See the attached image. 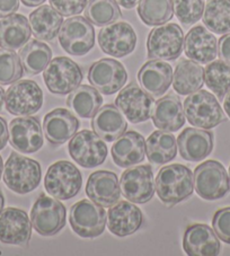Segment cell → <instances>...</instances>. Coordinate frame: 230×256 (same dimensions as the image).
Masks as SVG:
<instances>
[{"instance_id": "6da1fadb", "label": "cell", "mask_w": 230, "mask_h": 256, "mask_svg": "<svg viewBox=\"0 0 230 256\" xmlns=\"http://www.w3.org/2000/svg\"><path fill=\"white\" fill-rule=\"evenodd\" d=\"M194 190L193 173L188 167L180 164L165 166L158 172L156 191L160 200L168 206H174L186 200Z\"/></svg>"}, {"instance_id": "7a4b0ae2", "label": "cell", "mask_w": 230, "mask_h": 256, "mask_svg": "<svg viewBox=\"0 0 230 256\" xmlns=\"http://www.w3.org/2000/svg\"><path fill=\"white\" fill-rule=\"evenodd\" d=\"M41 178V165L36 160L15 152L10 154L4 167V182L8 188L17 194H28L38 186Z\"/></svg>"}, {"instance_id": "3957f363", "label": "cell", "mask_w": 230, "mask_h": 256, "mask_svg": "<svg viewBox=\"0 0 230 256\" xmlns=\"http://www.w3.org/2000/svg\"><path fill=\"white\" fill-rule=\"evenodd\" d=\"M184 113L190 124L200 129H212L224 121L222 108L214 95L198 90L184 100Z\"/></svg>"}, {"instance_id": "277c9868", "label": "cell", "mask_w": 230, "mask_h": 256, "mask_svg": "<svg viewBox=\"0 0 230 256\" xmlns=\"http://www.w3.org/2000/svg\"><path fill=\"white\" fill-rule=\"evenodd\" d=\"M82 178L72 162L60 160L48 167L44 178V186L51 196L69 200L80 192Z\"/></svg>"}, {"instance_id": "5b68a950", "label": "cell", "mask_w": 230, "mask_h": 256, "mask_svg": "<svg viewBox=\"0 0 230 256\" xmlns=\"http://www.w3.org/2000/svg\"><path fill=\"white\" fill-rule=\"evenodd\" d=\"M84 74L79 64L68 56L52 59L43 72L44 82L52 94L67 95L80 86Z\"/></svg>"}, {"instance_id": "8992f818", "label": "cell", "mask_w": 230, "mask_h": 256, "mask_svg": "<svg viewBox=\"0 0 230 256\" xmlns=\"http://www.w3.org/2000/svg\"><path fill=\"white\" fill-rule=\"evenodd\" d=\"M194 188L198 196L214 201L224 198L230 191L227 170L221 162L206 160L194 170Z\"/></svg>"}, {"instance_id": "52a82bcc", "label": "cell", "mask_w": 230, "mask_h": 256, "mask_svg": "<svg viewBox=\"0 0 230 256\" xmlns=\"http://www.w3.org/2000/svg\"><path fill=\"white\" fill-rule=\"evenodd\" d=\"M183 46V30L175 23L159 25L152 30L147 38V51L150 59L175 60L182 54Z\"/></svg>"}, {"instance_id": "ba28073f", "label": "cell", "mask_w": 230, "mask_h": 256, "mask_svg": "<svg viewBox=\"0 0 230 256\" xmlns=\"http://www.w3.org/2000/svg\"><path fill=\"white\" fill-rule=\"evenodd\" d=\"M58 35L61 48L72 56H85L94 48L95 30L86 17L74 16L68 18Z\"/></svg>"}, {"instance_id": "9c48e42d", "label": "cell", "mask_w": 230, "mask_h": 256, "mask_svg": "<svg viewBox=\"0 0 230 256\" xmlns=\"http://www.w3.org/2000/svg\"><path fill=\"white\" fill-rule=\"evenodd\" d=\"M69 155L84 168H95L108 157V146L95 132L82 130L74 134L68 144Z\"/></svg>"}, {"instance_id": "30bf717a", "label": "cell", "mask_w": 230, "mask_h": 256, "mask_svg": "<svg viewBox=\"0 0 230 256\" xmlns=\"http://www.w3.org/2000/svg\"><path fill=\"white\" fill-rule=\"evenodd\" d=\"M70 224L74 232L82 238H95L104 232L106 212L104 206L90 200L74 203L70 209Z\"/></svg>"}, {"instance_id": "8fae6325", "label": "cell", "mask_w": 230, "mask_h": 256, "mask_svg": "<svg viewBox=\"0 0 230 256\" xmlns=\"http://www.w3.org/2000/svg\"><path fill=\"white\" fill-rule=\"evenodd\" d=\"M66 206L56 198L38 196L30 210V222L40 235L53 236L66 224Z\"/></svg>"}, {"instance_id": "7c38bea8", "label": "cell", "mask_w": 230, "mask_h": 256, "mask_svg": "<svg viewBox=\"0 0 230 256\" xmlns=\"http://www.w3.org/2000/svg\"><path fill=\"white\" fill-rule=\"evenodd\" d=\"M5 104L12 116H33L42 108L43 92L34 80L16 82L8 88Z\"/></svg>"}, {"instance_id": "4fadbf2b", "label": "cell", "mask_w": 230, "mask_h": 256, "mask_svg": "<svg viewBox=\"0 0 230 256\" xmlns=\"http://www.w3.org/2000/svg\"><path fill=\"white\" fill-rule=\"evenodd\" d=\"M154 96L136 84L123 87L115 100V105L131 123L146 122L152 118L154 106Z\"/></svg>"}, {"instance_id": "5bb4252c", "label": "cell", "mask_w": 230, "mask_h": 256, "mask_svg": "<svg viewBox=\"0 0 230 256\" xmlns=\"http://www.w3.org/2000/svg\"><path fill=\"white\" fill-rule=\"evenodd\" d=\"M128 80L126 70L115 59L104 58L90 66L88 82L104 95H113L124 87Z\"/></svg>"}, {"instance_id": "9a60e30c", "label": "cell", "mask_w": 230, "mask_h": 256, "mask_svg": "<svg viewBox=\"0 0 230 256\" xmlns=\"http://www.w3.org/2000/svg\"><path fill=\"white\" fill-rule=\"evenodd\" d=\"M120 188L129 201L138 204L147 203L156 191L152 168L149 165H140L126 170L121 176Z\"/></svg>"}, {"instance_id": "2e32d148", "label": "cell", "mask_w": 230, "mask_h": 256, "mask_svg": "<svg viewBox=\"0 0 230 256\" xmlns=\"http://www.w3.org/2000/svg\"><path fill=\"white\" fill-rule=\"evenodd\" d=\"M98 44L104 54L123 58L134 51L136 34L129 23L118 22L106 25L100 30Z\"/></svg>"}, {"instance_id": "e0dca14e", "label": "cell", "mask_w": 230, "mask_h": 256, "mask_svg": "<svg viewBox=\"0 0 230 256\" xmlns=\"http://www.w3.org/2000/svg\"><path fill=\"white\" fill-rule=\"evenodd\" d=\"M10 141L12 148L23 154H34L43 147V131L38 118H16L10 123Z\"/></svg>"}, {"instance_id": "ac0fdd59", "label": "cell", "mask_w": 230, "mask_h": 256, "mask_svg": "<svg viewBox=\"0 0 230 256\" xmlns=\"http://www.w3.org/2000/svg\"><path fill=\"white\" fill-rule=\"evenodd\" d=\"M32 236V222L24 210L7 208L0 214V242L24 246Z\"/></svg>"}, {"instance_id": "d6986e66", "label": "cell", "mask_w": 230, "mask_h": 256, "mask_svg": "<svg viewBox=\"0 0 230 256\" xmlns=\"http://www.w3.org/2000/svg\"><path fill=\"white\" fill-rule=\"evenodd\" d=\"M86 194L92 202L110 208L121 198V188L118 176L113 172L97 170L87 180Z\"/></svg>"}, {"instance_id": "ffe728a7", "label": "cell", "mask_w": 230, "mask_h": 256, "mask_svg": "<svg viewBox=\"0 0 230 256\" xmlns=\"http://www.w3.org/2000/svg\"><path fill=\"white\" fill-rule=\"evenodd\" d=\"M80 122L66 108H56L48 112L43 122V130L46 140L53 146L67 142L77 134Z\"/></svg>"}, {"instance_id": "44dd1931", "label": "cell", "mask_w": 230, "mask_h": 256, "mask_svg": "<svg viewBox=\"0 0 230 256\" xmlns=\"http://www.w3.org/2000/svg\"><path fill=\"white\" fill-rule=\"evenodd\" d=\"M144 224V214L134 202L121 201L110 206L108 212V227L115 236L132 235Z\"/></svg>"}, {"instance_id": "7402d4cb", "label": "cell", "mask_w": 230, "mask_h": 256, "mask_svg": "<svg viewBox=\"0 0 230 256\" xmlns=\"http://www.w3.org/2000/svg\"><path fill=\"white\" fill-rule=\"evenodd\" d=\"M183 248L190 256H216L221 245L214 229L204 224H196L185 230Z\"/></svg>"}, {"instance_id": "603a6c76", "label": "cell", "mask_w": 230, "mask_h": 256, "mask_svg": "<svg viewBox=\"0 0 230 256\" xmlns=\"http://www.w3.org/2000/svg\"><path fill=\"white\" fill-rule=\"evenodd\" d=\"M184 52L198 64H210L218 56V42L206 28L198 25L188 30L184 40Z\"/></svg>"}, {"instance_id": "cb8c5ba5", "label": "cell", "mask_w": 230, "mask_h": 256, "mask_svg": "<svg viewBox=\"0 0 230 256\" xmlns=\"http://www.w3.org/2000/svg\"><path fill=\"white\" fill-rule=\"evenodd\" d=\"M178 144L183 160L201 162L214 150V134L196 128H186L178 136Z\"/></svg>"}, {"instance_id": "d4e9b609", "label": "cell", "mask_w": 230, "mask_h": 256, "mask_svg": "<svg viewBox=\"0 0 230 256\" xmlns=\"http://www.w3.org/2000/svg\"><path fill=\"white\" fill-rule=\"evenodd\" d=\"M138 80L142 90L154 97H160L172 82V68L160 60L147 61L138 72Z\"/></svg>"}, {"instance_id": "484cf974", "label": "cell", "mask_w": 230, "mask_h": 256, "mask_svg": "<svg viewBox=\"0 0 230 256\" xmlns=\"http://www.w3.org/2000/svg\"><path fill=\"white\" fill-rule=\"evenodd\" d=\"M115 164L123 168L140 164L146 156L144 138L136 131L124 132L110 149Z\"/></svg>"}, {"instance_id": "4316f807", "label": "cell", "mask_w": 230, "mask_h": 256, "mask_svg": "<svg viewBox=\"0 0 230 256\" xmlns=\"http://www.w3.org/2000/svg\"><path fill=\"white\" fill-rule=\"evenodd\" d=\"M152 118L159 130L178 131L185 124V113L180 98L172 95L162 97L154 103Z\"/></svg>"}, {"instance_id": "83f0119b", "label": "cell", "mask_w": 230, "mask_h": 256, "mask_svg": "<svg viewBox=\"0 0 230 256\" xmlns=\"http://www.w3.org/2000/svg\"><path fill=\"white\" fill-rule=\"evenodd\" d=\"M90 126L95 134L108 142L120 138L128 128L124 116L113 104L100 108L92 116Z\"/></svg>"}, {"instance_id": "f1b7e54d", "label": "cell", "mask_w": 230, "mask_h": 256, "mask_svg": "<svg viewBox=\"0 0 230 256\" xmlns=\"http://www.w3.org/2000/svg\"><path fill=\"white\" fill-rule=\"evenodd\" d=\"M32 28L24 15L12 14L0 20V48L17 50L30 41Z\"/></svg>"}, {"instance_id": "f546056e", "label": "cell", "mask_w": 230, "mask_h": 256, "mask_svg": "<svg viewBox=\"0 0 230 256\" xmlns=\"http://www.w3.org/2000/svg\"><path fill=\"white\" fill-rule=\"evenodd\" d=\"M204 84V69L196 61L182 59L172 74V88L180 95H190L201 90Z\"/></svg>"}, {"instance_id": "4dcf8cb0", "label": "cell", "mask_w": 230, "mask_h": 256, "mask_svg": "<svg viewBox=\"0 0 230 256\" xmlns=\"http://www.w3.org/2000/svg\"><path fill=\"white\" fill-rule=\"evenodd\" d=\"M62 24V15L48 5L38 7L30 15V25L34 36L42 41H52L59 34Z\"/></svg>"}, {"instance_id": "1f68e13d", "label": "cell", "mask_w": 230, "mask_h": 256, "mask_svg": "<svg viewBox=\"0 0 230 256\" xmlns=\"http://www.w3.org/2000/svg\"><path fill=\"white\" fill-rule=\"evenodd\" d=\"M146 154L152 164L164 165L178 155V142L172 134L154 131L146 141Z\"/></svg>"}, {"instance_id": "d6a6232c", "label": "cell", "mask_w": 230, "mask_h": 256, "mask_svg": "<svg viewBox=\"0 0 230 256\" xmlns=\"http://www.w3.org/2000/svg\"><path fill=\"white\" fill-rule=\"evenodd\" d=\"M103 104V97L96 88L80 85L70 92L67 105L70 110L84 118H92Z\"/></svg>"}, {"instance_id": "836d02e7", "label": "cell", "mask_w": 230, "mask_h": 256, "mask_svg": "<svg viewBox=\"0 0 230 256\" xmlns=\"http://www.w3.org/2000/svg\"><path fill=\"white\" fill-rule=\"evenodd\" d=\"M20 58L26 74L34 76L46 70L51 61L52 51L48 44L38 40H30L20 48Z\"/></svg>"}, {"instance_id": "e575fe53", "label": "cell", "mask_w": 230, "mask_h": 256, "mask_svg": "<svg viewBox=\"0 0 230 256\" xmlns=\"http://www.w3.org/2000/svg\"><path fill=\"white\" fill-rule=\"evenodd\" d=\"M206 28L216 34L230 32V0H209L203 12Z\"/></svg>"}, {"instance_id": "d590c367", "label": "cell", "mask_w": 230, "mask_h": 256, "mask_svg": "<svg viewBox=\"0 0 230 256\" xmlns=\"http://www.w3.org/2000/svg\"><path fill=\"white\" fill-rule=\"evenodd\" d=\"M138 14L148 26L166 24L174 16L172 0H140Z\"/></svg>"}, {"instance_id": "8d00e7d4", "label": "cell", "mask_w": 230, "mask_h": 256, "mask_svg": "<svg viewBox=\"0 0 230 256\" xmlns=\"http://www.w3.org/2000/svg\"><path fill=\"white\" fill-rule=\"evenodd\" d=\"M85 17L92 24L106 26L122 17V12L115 0H88Z\"/></svg>"}, {"instance_id": "74e56055", "label": "cell", "mask_w": 230, "mask_h": 256, "mask_svg": "<svg viewBox=\"0 0 230 256\" xmlns=\"http://www.w3.org/2000/svg\"><path fill=\"white\" fill-rule=\"evenodd\" d=\"M204 82L219 100L230 90V64L222 60L211 61L204 69Z\"/></svg>"}, {"instance_id": "f35d334b", "label": "cell", "mask_w": 230, "mask_h": 256, "mask_svg": "<svg viewBox=\"0 0 230 256\" xmlns=\"http://www.w3.org/2000/svg\"><path fill=\"white\" fill-rule=\"evenodd\" d=\"M24 68L14 50L0 48V85H12L23 77Z\"/></svg>"}, {"instance_id": "ab89813d", "label": "cell", "mask_w": 230, "mask_h": 256, "mask_svg": "<svg viewBox=\"0 0 230 256\" xmlns=\"http://www.w3.org/2000/svg\"><path fill=\"white\" fill-rule=\"evenodd\" d=\"M175 15L183 25H193L201 20L204 12L203 0H174Z\"/></svg>"}, {"instance_id": "60d3db41", "label": "cell", "mask_w": 230, "mask_h": 256, "mask_svg": "<svg viewBox=\"0 0 230 256\" xmlns=\"http://www.w3.org/2000/svg\"><path fill=\"white\" fill-rule=\"evenodd\" d=\"M212 227L221 240L230 244V206L216 211L212 219Z\"/></svg>"}, {"instance_id": "b9f144b4", "label": "cell", "mask_w": 230, "mask_h": 256, "mask_svg": "<svg viewBox=\"0 0 230 256\" xmlns=\"http://www.w3.org/2000/svg\"><path fill=\"white\" fill-rule=\"evenodd\" d=\"M52 8L62 16L79 15L85 10L88 0H48Z\"/></svg>"}, {"instance_id": "7bdbcfd3", "label": "cell", "mask_w": 230, "mask_h": 256, "mask_svg": "<svg viewBox=\"0 0 230 256\" xmlns=\"http://www.w3.org/2000/svg\"><path fill=\"white\" fill-rule=\"evenodd\" d=\"M218 56L221 60L230 64V33L220 38L218 43Z\"/></svg>"}, {"instance_id": "ee69618b", "label": "cell", "mask_w": 230, "mask_h": 256, "mask_svg": "<svg viewBox=\"0 0 230 256\" xmlns=\"http://www.w3.org/2000/svg\"><path fill=\"white\" fill-rule=\"evenodd\" d=\"M20 0H0V18H5L18 10Z\"/></svg>"}, {"instance_id": "f6af8a7d", "label": "cell", "mask_w": 230, "mask_h": 256, "mask_svg": "<svg viewBox=\"0 0 230 256\" xmlns=\"http://www.w3.org/2000/svg\"><path fill=\"white\" fill-rule=\"evenodd\" d=\"M10 139V131H8L7 122L4 118L0 116V150L6 147Z\"/></svg>"}, {"instance_id": "bcb514c9", "label": "cell", "mask_w": 230, "mask_h": 256, "mask_svg": "<svg viewBox=\"0 0 230 256\" xmlns=\"http://www.w3.org/2000/svg\"><path fill=\"white\" fill-rule=\"evenodd\" d=\"M115 2H116L118 5H121L122 7L126 8V10H131V8H134L138 5L140 0H115Z\"/></svg>"}, {"instance_id": "7dc6e473", "label": "cell", "mask_w": 230, "mask_h": 256, "mask_svg": "<svg viewBox=\"0 0 230 256\" xmlns=\"http://www.w3.org/2000/svg\"><path fill=\"white\" fill-rule=\"evenodd\" d=\"M20 2H23L26 7H36L41 6L42 4L46 2V0H20Z\"/></svg>"}, {"instance_id": "c3c4849f", "label": "cell", "mask_w": 230, "mask_h": 256, "mask_svg": "<svg viewBox=\"0 0 230 256\" xmlns=\"http://www.w3.org/2000/svg\"><path fill=\"white\" fill-rule=\"evenodd\" d=\"M224 110L227 116L230 118V90L228 92V94L224 96Z\"/></svg>"}, {"instance_id": "681fc988", "label": "cell", "mask_w": 230, "mask_h": 256, "mask_svg": "<svg viewBox=\"0 0 230 256\" xmlns=\"http://www.w3.org/2000/svg\"><path fill=\"white\" fill-rule=\"evenodd\" d=\"M5 98H6V92L5 90L0 86V112L2 111V108H4V104H5Z\"/></svg>"}, {"instance_id": "f907efd6", "label": "cell", "mask_w": 230, "mask_h": 256, "mask_svg": "<svg viewBox=\"0 0 230 256\" xmlns=\"http://www.w3.org/2000/svg\"><path fill=\"white\" fill-rule=\"evenodd\" d=\"M4 206H5V198H4L2 192L0 191V214L4 210Z\"/></svg>"}, {"instance_id": "816d5d0a", "label": "cell", "mask_w": 230, "mask_h": 256, "mask_svg": "<svg viewBox=\"0 0 230 256\" xmlns=\"http://www.w3.org/2000/svg\"><path fill=\"white\" fill-rule=\"evenodd\" d=\"M2 172H4V162H2V157L0 156V180H2Z\"/></svg>"}, {"instance_id": "f5cc1de1", "label": "cell", "mask_w": 230, "mask_h": 256, "mask_svg": "<svg viewBox=\"0 0 230 256\" xmlns=\"http://www.w3.org/2000/svg\"><path fill=\"white\" fill-rule=\"evenodd\" d=\"M229 180H230V166H229Z\"/></svg>"}]
</instances>
